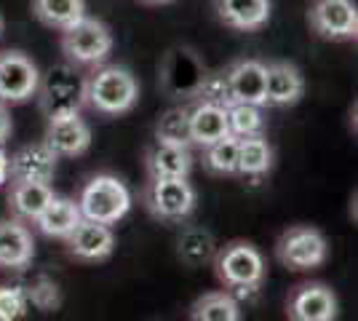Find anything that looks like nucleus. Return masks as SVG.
Here are the masks:
<instances>
[{"instance_id":"1","label":"nucleus","mask_w":358,"mask_h":321,"mask_svg":"<svg viewBox=\"0 0 358 321\" xmlns=\"http://www.w3.org/2000/svg\"><path fill=\"white\" fill-rule=\"evenodd\" d=\"M136 99H139V83L126 67L107 64L86 76L83 105H89L102 115H123L134 110Z\"/></svg>"},{"instance_id":"2","label":"nucleus","mask_w":358,"mask_h":321,"mask_svg":"<svg viewBox=\"0 0 358 321\" xmlns=\"http://www.w3.org/2000/svg\"><path fill=\"white\" fill-rule=\"evenodd\" d=\"M83 86H86V76H80L75 64H54L41 73L35 97L45 121H64V118L80 115Z\"/></svg>"},{"instance_id":"3","label":"nucleus","mask_w":358,"mask_h":321,"mask_svg":"<svg viewBox=\"0 0 358 321\" xmlns=\"http://www.w3.org/2000/svg\"><path fill=\"white\" fill-rule=\"evenodd\" d=\"M75 204H78L83 220L102 222V225H115L131 209V193L118 177L94 174L89 183L83 185V190H80Z\"/></svg>"},{"instance_id":"4","label":"nucleus","mask_w":358,"mask_h":321,"mask_svg":"<svg viewBox=\"0 0 358 321\" xmlns=\"http://www.w3.org/2000/svg\"><path fill=\"white\" fill-rule=\"evenodd\" d=\"M214 271L217 278L227 290L257 292L265 281V257L262 252L249 241H230L214 255Z\"/></svg>"},{"instance_id":"5","label":"nucleus","mask_w":358,"mask_h":321,"mask_svg":"<svg viewBox=\"0 0 358 321\" xmlns=\"http://www.w3.org/2000/svg\"><path fill=\"white\" fill-rule=\"evenodd\" d=\"M145 206L161 222H182L195 209V187L187 177H150L145 185Z\"/></svg>"},{"instance_id":"6","label":"nucleus","mask_w":358,"mask_h":321,"mask_svg":"<svg viewBox=\"0 0 358 321\" xmlns=\"http://www.w3.org/2000/svg\"><path fill=\"white\" fill-rule=\"evenodd\" d=\"M206 76H209V70H206L203 59L195 54L193 48L174 46V48H169V54H166L164 62H161L158 83H161V92H164L166 97H174V99H195Z\"/></svg>"},{"instance_id":"7","label":"nucleus","mask_w":358,"mask_h":321,"mask_svg":"<svg viewBox=\"0 0 358 321\" xmlns=\"http://www.w3.org/2000/svg\"><path fill=\"white\" fill-rule=\"evenodd\" d=\"M62 51L70 64H99L113 51V32L105 22L83 16L73 27L62 30Z\"/></svg>"},{"instance_id":"8","label":"nucleus","mask_w":358,"mask_h":321,"mask_svg":"<svg viewBox=\"0 0 358 321\" xmlns=\"http://www.w3.org/2000/svg\"><path fill=\"white\" fill-rule=\"evenodd\" d=\"M275 257L289 271H313L329 257V244L321 230L310 225H294L275 241Z\"/></svg>"},{"instance_id":"9","label":"nucleus","mask_w":358,"mask_h":321,"mask_svg":"<svg viewBox=\"0 0 358 321\" xmlns=\"http://www.w3.org/2000/svg\"><path fill=\"white\" fill-rule=\"evenodd\" d=\"M41 70L22 51H0V102H27L38 92Z\"/></svg>"},{"instance_id":"10","label":"nucleus","mask_w":358,"mask_h":321,"mask_svg":"<svg viewBox=\"0 0 358 321\" xmlns=\"http://www.w3.org/2000/svg\"><path fill=\"white\" fill-rule=\"evenodd\" d=\"M308 22L327 41H350L358 32V8L353 0H313Z\"/></svg>"},{"instance_id":"11","label":"nucleus","mask_w":358,"mask_h":321,"mask_svg":"<svg viewBox=\"0 0 358 321\" xmlns=\"http://www.w3.org/2000/svg\"><path fill=\"white\" fill-rule=\"evenodd\" d=\"M70 257L78 262H105L115 252V233L110 225L80 220L75 230L64 238Z\"/></svg>"},{"instance_id":"12","label":"nucleus","mask_w":358,"mask_h":321,"mask_svg":"<svg viewBox=\"0 0 358 321\" xmlns=\"http://www.w3.org/2000/svg\"><path fill=\"white\" fill-rule=\"evenodd\" d=\"M286 313L292 321H334L337 297L327 284H299L286 300Z\"/></svg>"},{"instance_id":"13","label":"nucleus","mask_w":358,"mask_h":321,"mask_svg":"<svg viewBox=\"0 0 358 321\" xmlns=\"http://www.w3.org/2000/svg\"><path fill=\"white\" fill-rule=\"evenodd\" d=\"M57 153L45 145H24L8 155V180L11 183H51L57 174Z\"/></svg>"},{"instance_id":"14","label":"nucleus","mask_w":358,"mask_h":321,"mask_svg":"<svg viewBox=\"0 0 358 321\" xmlns=\"http://www.w3.org/2000/svg\"><path fill=\"white\" fill-rule=\"evenodd\" d=\"M227 89L233 97V105H265V62L259 59H238L224 70Z\"/></svg>"},{"instance_id":"15","label":"nucleus","mask_w":358,"mask_h":321,"mask_svg":"<svg viewBox=\"0 0 358 321\" xmlns=\"http://www.w3.org/2000/svg\"><path fill=\"white\" fill-rule=\"evenodd\" d=\"M35 257L30 228L16 220H0V271H24Z\"/></svg>"},{"instance_id":"16","label":"nucleus","mask_w":358,"mask_h":321,"mask_svg":"<svg viewBox=\"0 0 358 321\" xmlns=\"http://www.w3.org/2000/svg\"><path fill=\"white\" fill-rule=\"evenodd\" d=\"M305 94V78L292 62L265 64V105H297Z\"/></svg>"},{"instance_id":"17","label":"nucleus","mask_w":358,"mask_h":321,"mask_svg":"<svg viewBox=\"0 0 358 321\" xmlns=\"http://www.w3.org/2000/svg\"><path fill=\"white\" fill-rule=\"evenodd\" d=\"M43 142L57 153V158H75L91 148V129L80 115L64 118V121H51L45 126Z\"/></svg>"},{"instance_id":"18","label":"nucleus","mask_w":358,"mask_h":321,"mask_svg":"<svg viewBox=\"0 0 358 321\" xmlns=\"http://www.w3.org/2000/svg\"><path fill=\"white\" fill-rule=\"evenodd\" d=\"M270 0H214L217 19L224 27L241 32H254L265 27L270 19Z\"/></svg>"},{"instance_id":"19","label":"nucleus","mask_w":358,"mask_h":321,"mask_svg":"<svg viewBox=\"0 0 358 321\" xmlns=\"http://www.w3.org/2000/svg\"><path fill=\"white\" fill-rule=\"evenodd\" d=\"M227 134H230L227 131V110L195 99V105L190 107V139H193V145L203 150Z\"/></svg>"},{"instance_id":"20","label":"nucleus","mask_w":358,"mask_h":321,"mask_svg":"<svg viewBox=\"0 0 358 321\" xmlns=\"http://www.w3.org/2000/svg\"><path fill=\"white\" fill-rule=\"evenodd\" d=\"M193 161L195 158L190 148L155 142L145 155V169H148V177H190Z\"/></svg>"},{"instance_id":"21","label":"nucleus","mask_w":358,"mask_h":321,"mask_svg":"<svg viewBox=\"0 0 358 321\" xmlns=\"http://www.w3.org/2000/svg\"><path fill=\"white\" fill-rule=\"evenodd\" d=\"M80 220H83V217H80V209H78V204H75L73 199H59V196H54V199L48 201V206H45L43 212L38 214L35 228L41 230L43 236H48V238H62V241H64Z\"/></svg>"},{"instance_id":"22","label":"nucleus","mask_w":358,"mask_h":321,"mask_svg":"<svg viewBox=\"0 0 358 321\" xmlns=\"http://www.w3.org/2000/svg\"><path fill=\"white\" fill-rule=\"evenodd\" d=\"M51 199H54V190L48 183H14L8 193V209L16 220L35 222Z\"/></svg>"},{"instance_id":"23","label":"nucleus","mask_w":358,"mask_h":321,"mask_svg":"<svg viewBox=\"0 0 358 321\" xmlns=\"http://www.w3.org/2000/svg\"><path fill=\"white\" fill-rule=\"evenodd\" d=\"M32 14L51 30H67L86 16V0H32Z\"/></svg>"},{"instance_id":"24","label":"nucleus","mask_w":358,"mask_h":321,"mask_svg":"<svg viewBox=\"0 0 358 321\" xmlns=\"http://www.w3.org/2000/svg\"><path fill=\"white\" fill-rule=\"evenodd\" d=\"M190 321H241V306L230 292H206L190 308Z\"/></svg>"},{"instance_id":"25","label":"nucleus","mask_w":358,"mask_h":321,"mask_svg":"<svg viewBox=\"0 0 358 321\" xmlns=\"http://www.w3.org/2000/svg\"><path fill=\"white\" fill-rule=\"evenodd\" d=\"M177 255L179 260L185 262L187 268H201L209 265L217 255V244L214 236L206 228H187L177 241Z\"/></svg>"},{"instance_id":"26","label":"nucleus","mask_w":358,"mask_h":321,"mask_svg":"<svg viewBox=\"0 0 358 321\" xmlns=\"http://www.w3.org/2000/svg\"><path fill=\"white\" fill-rule=\"evenodd\" d=\"M273 166V148L262 137L238 139V174L241 177H262Z\"/></svg>"},{"instance_id":"27","label":"nucleus","mask_w":358,"mask_h":321,"mask_svg":"<svg viewBox=\"0 0 358 321\" xmlns=\"http://www.w3.org/2000/svg\"><path fill=\"white\" fill-rule=\"evenodd\" d=\"M155 142L164 145H179V148H193L190 139V107H171L155 123Z\"/></svg>"},{"instance_id":"28","label":"nucleus","mask_w":358,"mask_h":321,"mask_svg":"<svg viewBox=\"0 0 358 321\" xmlns=\"http://www.w3.org/2000/svg\"><path fill=\"white\" fill-rule=\"evenodd\" d=\"M203 169L214 177H233L238 174V139L222 137L214 145L203 148Z\"/></svg>"},{"instance_id":"29","label":"nucleus","mask_w":358,"mask_h":321,"mask_svg":"<svg viewBox=\"0 0 358 321\" xmlns=\"http://www.w3.org/2000/svg\"><path fill=\"white\" fill-rule=\"evenodd\" d=\"M227 131L230 137L246 139V137H262L265 134V115L257 105H236L227 107Z\"/></svg>"},{"instance_id":"30","label":"nucleus","mask_w":358,"mask_h":321,"mask_svg":"<svg viewBox=\"0 0 358 321\" xmlns=\"http://www.w3.org/2000/svg\"><path fill=\"white\" fill-rule=\"evenodd\" d=\"M195 99L211 102V105H220V107H224V110L233 105V97H230V89H227V78H224V73H209V76L203 78L201 92H198Z\"/></svg>"},{"instance_id":"31","label":"nucleus","mask_w":358,"mask_h":321,"mask_svg":"<svg viewBox=\"0 0 358 321\" xmlns=\"http://www.w3.org/2000/svg\"><path fill=\"white\" fill-rule=\"evenodd\" d=\"M27 313V294L22 287H0V321H19Z\"/></svg>"},{"instance_id":"32","label":"nucleus","mask_w":358,"mask_h":321,"mask_svg":"<svg viewBox=\"0 0 358 321\" xmlns=\"http://www.w3.org/2000/svg\"><path fill=\"white\" fill-rule=\"evenodd\" d=\"M8 137H11V113L6 102H0V145H6Z\"/></svg>"},{"instance_id":"33","label":"nucleus","mask_w":358,"mask_h":321,"mask_svg":"<svg viewBox=\"0 0 358 321\" xmlns=\"http://www.w3.org/2000/svg\"><path fill=\"white\" fill-rule=\"evenodd\" d=\"M8 183V153L3 150V145H0V185Z\"/></svg>"},{"instance_id":"34","label":"nucleus","mask_w":358,"mask_h":321,"mask_svg":"<svg viewBox=\"0 0 358 321\" xmlns=\"http://www.w3.org/2000/svg\"><path fill=\"white\" fill-rule=\"evenodd\" d=\"M145 3H171V0H145Z\"/></svg>"},{"instance_id":"35","label":"nucleus","mask_w":358,"mask_h":321,"mask_svg":"<svg viewBox=\"0 0 358 321\" xmlns=\"http://www.w3.org/2000/svg\"><path fill=\"white\" fill-rule=\"evenodd\" d=\"M0 35H3V16H0Z\"/></svg>"}]
</instances>
